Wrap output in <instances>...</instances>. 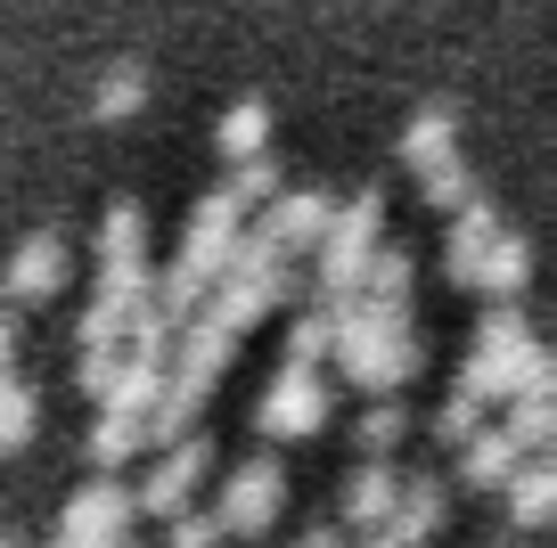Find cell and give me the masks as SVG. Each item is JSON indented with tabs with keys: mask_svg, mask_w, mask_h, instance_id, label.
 I'll list each match as a JSON object with an SVG mask.
<instances>
[{
	"mask_svg": "<svg viewBox=\"0 0 557 548\" xmlns=\"http://www.w3.org/2000/svg\"><path fill=\"white\" fill-rule=\"evenodd\" d=\"M132 491H123L115 475H99V483H83V491L66 499V532L58 540L66 548H115V540H132Z\"/></svg>",
	"mask_w": 557,
	"mask_h": 548,
	"instance_id": "cell-7",
	"label": "cell"
},
{
	"mask_svg": "<svg viewBox=\"0 0 557 548\" xmlns=\"http://www.w3.org/2000/svg\"><path fill=\"white\" fill-rule=\"evenodd\" d=\"M278 189H287V180H278V164H271V155H246V164H230V197H238L246 213H255V205H271Z\"/></svg>",
	"mask_w": 557,
	"mask_h": 548,
	"instance_id": "cell-26",
	"label": "cell"
},
{
	"mask_svg": "<svg viewBox=\"0 0 557 548\" xmlns=\"http://www.w3.org/2000/svg\"><path fill=\"white\" fill-rule=\"evenodd\" d=\"M50 548H66V540H50Z\"/></svg>",
	"mask_w": 557,
	"mask_h": 548,
	"instance_id": "cell-35",
	"label": "cell"
},
{
	"mask_svg": "<svg viewBox=\"0 0 557 548\" xmlns=\"http://www.w3.org/2000/svg\"><path fill=\"white\" fill-rule=\"evenodd\" d=\"M517 459H524V450L508 443L500 426H484V434H468V443H459V475H468L475 491H500V483L517 475Z\"/></svg>",
	"mask_w": 557,
	"mask_h": 548,
	"instance_id": "cell-18",
	"label": "cell"
},
{
	"mask_svg": "<svg viewBox=\"0 0 557 548\" xmlns=\"http://www.w3.org/2000/svg\"><path fill=\"white\" fill-rule=\"evenodd\" d=\"M451 155H459L451 107H418V115L401 123V164H410V172H435V164H451Z\"/></svg>",
	"mask_w": 557,
	"mask_h": 548,
	"instance_id": "cell-15",
	"label": "cell"
},
{
	"mask_svg": "<svg viewBox=\"0 0 557 548\" xmlns=\"http://www.w3.org/2000/svg\"><path fill=\"white\" fill-rule=\"evenodd\" d=\"M336 360L361 394H394L401 377L418 369V344H410V303H336Z\"/></svg>",
	"mask_w": 557,
	"mask_h": 548,
	"instance_id": "cell-2",
	"label": "cell"
},
{
	"mask_svg": "<svg viewBox=\"0 0 557 548\" xmlns=\"http://www.w3.org/2000/svg\"><path fill=\"white\" fill-rule=\"evenodd\" d=\"M418 189H426V205H435V213H459V205H468V197H475V172H468V164H459V155H451V164L418 172Z\"/></svg>",
	"mask_w": 557,
	"mask_h": 548,
	"instance_id": "cell-27",
	"label": "cell"
},
{
	"mask_svg": "<svg viewBox=\"0 0 557 548\" xmlns=\"http://www.w3.org/2000/svg\"><path fill=\"white\" fill-rule=\"evenodd\" d=\"M329 213H336L329 189H278L271 205H262V238H271L278 254H312L320 229H329Z\"/></svg>",
	"mask_w": 557,
	"mask_h": 548,
	"instance_id": "cell-10",
	"label": "cell"
},
{
	"mask_svg": "<svg viewBox=\"0 0 557 548\" xmlns=\"http://www.w3.org/2000/svg\"><path fill=\"white\" fill-rule=\"evenodd\" d=\"M524 278H533V246L500 222V229H492V246H484V262H475V287H484V295H517Z\"/></svg>",
	"mask_w": 557,
	"mask_h": 548,
	"instance_id": "cell-19",
	"label": "cell"
},
{
	"mask_svg": "<svg viewBox=\"0 0 557 548\" xmlns=\"http://www.w3.org/2000/svg\"><path fill=\"white\" fill-rule=\"evenodd\" d=\"M0 548H17V540H0Z\"/></svg>",
	"mask_w": 557,
	"mask_h": 548,
	"instance_id": "cell-34",
	"label": "cell"
},
{
	"mask_svg": "<svg viewBox=\"0 0 557 548\" xmlns=\"http://www.w3.org/2000/svg\"><path fill=\"white\" fill-rule=\"evenodd\" d=\"M500 548H517V540H500Z\"/></svg>",
	"mask_w": 557,
	"mask_h": 548,
	"instance_id": "cell-36",
	"label": "cell"
},
{
	"mask_svg": "<svg viewBox=\"0 0 557 548\" xmlns=\"http://www.w3.org/2000/svg\"><path fill=\"white\" fill-rule=\"evenodd\" d=\"M41 426V394L17 377V369H0V450H25Z\"/></svg>",
	"mask_w": 557,
	"mask_h": 548,
	"instance_id": "cell-23",
	"label": "cell"
},
{
	"mask_svg": "<svg viewBox=\"0 0 557 548\" xmlns=\"http://www.w3.org/2000/svg\"><path fill=\"white\" fill-rule=\"evenodd\" d=\"M213 466V443L206 434H181V443H164V459L148 466V483L132 491V508L139 515H173V508H189V491H197V475Z\"/></svg>",
	"mask_w": 557,
	"mask_h": 548,
	"instance_id": "cell-9",
	"label": "cell"
},
{
	"mask_svg": "<svg viewBox=\"0 0 557 548\" xmlns=\"http://www.w3.org/2000/svg\"><path fill=\"white\" fill-rule=\"evenodd\" d=\"M361 548H394V540H385V532H369V540H361Z\"/></svg>",
	"mask_w": 557,
	"mask_h": 548,
	"instance_id": "cell-32",
	"label": "cell"
},
{
	"mask_svg": "<svg viewBox=\"0 0 557 548\" xmlns=\"http://www.w3.org/2000/svg\"><path fill=\"white\" fill-rule=\"evenodd\" d=\"M377 238H385V189L345 197V205L329 213V229H320V246H312V287L329 295V303H352L369 254H377Z\"/></svg>",
	"mask_w": 557,
	"mask_h": 548,
	"instance_id": "cell-4",
	"label": "cell"
},
{
	"mask_svg": "<svg viewBox=\"0 0 557 548\" xmlns=\"http://www.w3.org/2000/svg\"><path fill=\"white\" fill-rule=\"evenodd\" d=\"M459 385H468L475 401L541 394V385H549V352L533 344V320H524V311H492V320L475 327V352H468V369H459Z\"/></svg>",
	"mask_w": 557,
	"mask_h": 548,
	"instance_id": "cell-3",
	"label": "cell"
},
{
	"mask_svg": "<svg viewBox=\"0 0 557 548\" xmlns=\"http://www.w3.org/2000/svg\"><path fill=\"white\" fill-rule=\"evenodd\" d=\"M238 238H246V205H238L230 189H213L206 205L189 213V238H181V262H173V271L157 278V287H148V295H157V311H164L173 327H181V320H189V311H197V303L213 295V278L230 271Z\"/></svg>",
	"mask_w": 557,
	"mask_h": 548,
	"instance_id": "cell-1",
	"label": "cell"
},
{
	"mask_svg": "<svg viewBox=\"0 0 557 548\" xmlns=\"http://www.w3.org/2000/svg\"><path fill=\"white\" fill-rule=\"evenodd\" d=\"M115 548H139V540H115Z\"/></svg>",
	"mask_w": 557,
	"mask_h": 548,
	"instance_id": "cell-33",
	"label": "cell"
},
{
	"mask_svg": "<svg viewBox=\"0 0 557 548\" xmlns=\"http://www.w3.org/2000/svg\"><path fill=\"white\" fill-rule=\"evenodd\" d=\"M394 491H401L394 466H385V459H361V466H352V483H345V524L377 532L385 515H394Z\"/></svg>",
	"mask_w": 557,
	"mask_h": 548,
	"instance_id": "cell-16",
	"label": "cell"
},
{
	"mask_svg": "<svg viewBox=\"0 0 557 548\" xmlns=\"http://www.w3.org/2000/svg\"><path fill=\"white\" fill-rule=\"evenodd\" d=\"M230 532L213 524V508H173V532H164V548H222Z\"/></svg>",
	"mask_w": 557,
	"mask_h": 548,
	"instance_id": "cell-29",
	"label": "cell"
},
{
	"mask_svg": "<svg viewBox=\"0 0 557 548\" xmlns=\"http://www.w3.org/2000/svg\"><path fill=\"white\" fill-rule=\"evenodd\" d=\"M255 426L271 434V443H304V434H320V426H329V385H320L312 369H278L271 394H262V410H255Z\"/></svg>",
	"mask_w": 557,
	"mask_h": 548,
	"instance_id": "cell-6",
	"label": "cell"
},
{
	"mask_svg": "<svg viewBox=\"0 0 557 548\" xmlns=\"http://www.w3.org/2000/svg\"><path fill=\"white\" fill-rule=\"evenodd\" d=\"M443 508H451V491H443V483L435 475H410V483H401V491H394V515H385V540H394V548H418V540H426V532H435L443 524Z\"/></svg>",
	"mask_w": 557,
	"mask_h": 548,
	"instance_id": "cell-12",
	"label": "cell"
},
{
	"mask_svg": "<svg viewBox=\"0 0 557 548\" xmlns=\"http://www.w3.org/2000/svg\"><path fill=\"white\" fill-rule=\"evenodd\" d=\"M90 466H99V475H115V466H132L139 450H148V418L139 410H115V401H99V426H90Z\"/></svg>",
	"mask_w": 557,
	"mask_h": 548,
	"instance_id": "cell-14",
	"label": "cell"
},
{
	"mask_svg": "<svg viewBox=\"0 0 557 548\" xmlns=\"http://www.w3.org/2000/svg\"><path fill=\"white\" fill-rule=\"evenodd\" d=\"M492 229H500V213H492V197H468L451 222V246H443V271H451V287H475V262H484Z\"/></svg>",
	"mask_w": 557,
	"mask_h": 548,
	"instance_id": "cell-13",
	"label": "cell"
},
{
	"mask_svg": "<svg viewBox=\"0 0 557 548\" xmlns=\"http://www.w3.org/2000/svg\"><path fill=\"white\" fill-rule=\"evenodd\" d=\"M296 548H345V532H336V524H320V532H304Z\"/></svg>",
	"mask_w": 557,
	"mask_h": 548,
	"instance_id": "cell-31",
	"label": "cell"
},
{
	"mask_svg": "<svg viewBox=\"0 0 557 548\" xmlns=\"http://www.w3.org/2000/svg\"><path fill=\"white\" fill-rule=\"evenodd\" d=\"M401 434H410V410H401L394 394H377V401L361 410V426H352V450H361V459H385Z\"/></svg>",
	"mask_w": 557,
	"mask_h": 548,
	"instance_id": "cell-24",
	"label": "cell"
},
{
	"mask_svg": "<svg viewBox=\"0 0 557 548\" xmlns=\"http://www.w3.org/2000/svg\"><path fill=\"white\" fill-rule=\"evenodd\" d=\"M262 139H271V107H262V99H238L222 123H213V148H222V164H246V155H262Z\"/></svg>",
	"mask_w": 557,
	"mask_h": 548,
	"instance_id": "cell-21",
	"label": "cell"
},
{
	"mask_svg": "<svg viewBox=\"0 0 557 548\" xmlns=\"http://www.w3.org/2000/svg\"><path fill=\"white\" fill-rule=\"evenodd\" d=\"M435 434H443V443H468V434H484V401H475L468 385H451V401L435 410Z\"/></svg>",
	"mask_w": 557,
	"mask_h": 548,
	"instance_id": "cell-28",
	"label": "cell"
},
{
	"mask_svg": "<svg viewBox=\"0 0 557 548\" xmlns=\"http://www.w3.org/2000/svg\"><path fill=\"white\" fill-rule=\"evenodd\" d=\"M500 434L524 450V459H541L549 434H557V394H549V385H541V394H508V426Z\"/></svg>",
	"mask_w": 557,
	"mask_h": 548,
	"instance_id": "cell-20",
	"label": "cell"
},
{
	"mask_svg": "<svg viewBox=\"0 0 557 548\" xmlns=\"http://www.w3.org/2000/svg\"><path fill=\"white\" fill-rule=\"evenodd\" d=\"M278 508H287V475H278V459H246L238 475L222 483L213 524H222V532H271Z\"/></svg>",
	"mask_w": 557,
	"mask_h": 548,
	"instance_id": "cell-8",
	"label": "cell"
},
{
	"mask_svg": "<svg viewBox=\"0 0 557 548\" xmlns=\"http://www.w3.org/2000/svg\"><path fill=\"white\" fill-rule=\"evenodd\" d=\"M329 352H336V303H320L287 327V369H320Z\"/></svg>",
	"mask_w": 557,
	"mask_h": 548,
	"instance_id": "cell-25",
	"label": "cell"
},
{
	"mask_svg": "<svg viewBox=\"0 0 557 548\" xmlns=\"http://www.w3.org/2000/svg\"><path fill=\"white\" fill-rule=\"evenodd\" d=\"M139 295H148V222H139V205L123 197L99 222V303L132 311Z\"/></svg>",
	"mask_w": 557,
	"mask_h": 548,
	"instance_id": "cell-5",
	"label": "cell"
},
{
	"mask_svg": "<svg viewBox=\"0 0 557 548\" xmlns=\"http://www.w3.org/2000/svg\"><path fill=\"white\" fill-rule=\"evenodd\" d=\"M0 369H17V320L0 311Z\"/></svg>",
	"mask_w": 557,
	"mask_h": 548,
	"instance_id": "cell-30",
	"label": "cell"
},
{
	"mask_svg": "<svg viewBox=\"0 0 557 548\" xmlns=\"http://www.w3.org/2000/svg\"><path fill=\"white\" fill-rule=\"evenodd\" d=\"M500 491H508V508H517V524L541 532L557 515V466H549V450H541V459H517V475H508Z\"/></svg>",
	"mask_w": 557,
	"mask_h": 548,
	"instance_id": "cell-17",
	"label": "cell"
},
{
	"mask_svg": "<svg viewBox=\"0 0 557 548\" xmlns=\"http://www.w3.org/2000/svg\"><path fill=\"white\" fill-rule=\"evenodd\" d=\"M0 287H9V303H50V295L66 287V238H58V229H34V238L9 254V278H0Z\"/></svg>",
	"mask_w": 557,
	"mask_h": 548,
	"instance_id": "cell-11",
	"label": "cell"
},
{
	"mask_svg": "<svg viewBox=\"0 0 557 548\" xmlns=\"http://www.w3.org/2000/svg\"><path fill=\"white\" fill-rule=\"evenodd\" d=\"M139 107H148V66H132V58H123V66H107L99 90H90V115H99V123H123V115H139Z\"/></svg>",
	"mask_w": 557,
	"mask_h": 548,
	"instance_id": "cell-22",
	"label": "cell"
}]
</instances>
